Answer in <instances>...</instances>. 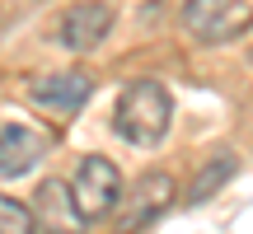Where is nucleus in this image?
Listing matches in <instances>:
<instances>
[{
    "label": "nucleus",
    "instance_id": "nucleus-8",
    "mask_svg": "<svg viewBox=\"0 0 253 234\" xmlns=\"http://www.w3.org/2000/svg\"><path fill=\"white\" fill-rule=\"evenodd\" d=\"M42 155H47V136L38 126H24V122L5 126L0 131V178H24Z\"/></svg>",
    "mask_w": 253,
    "mask_h": 234
},
{
    "label": "nucleus",
    "instance_id": "nucleus-7",
    "mask_svg": "<svg viewBox=\"0 0 253 234\" xmlns=\"http://www.w3.org/2000/svg\"><path fill=\"white\" fill-rule=\"evenodd\" d=\"M33 220H38V234H84L89 225L80 220L71 201V188L61 178H42L38 183V197H33Z\"/></svg>",
    "mask_w": 253,
    "mask_h": 234
},
{
    "label": "nucleus",
    "instance_id": "nucleus-1",
    "mask_svg": "<svg viewBox=\"0 0 253 234\" xmlns=\"http://www.w3.org/2000/svg\"><path fill=\"white\" fill-rule=\"evenodd\" d=\"M169 122H173V94H169V84H160V80H131V84H122L118 103H113V126H118V136L126 145H141V150L160 145L164 136H169Z\"/></svg>",
    "mask_w": 253,
    "mask_h": 234
},
{
    "label": "nucleus",
    "instance_id": "nucleus-3",
    "mask_svg": "<svg viewBox=\"0 0 253 234\" xmlns=\"http://www.w3.org/2000/svg\"><path fill=\"white\" fill-rule=\"evenodd\" d=\"M173 197H178L173 173H164V169L141 173V178L122 192V201H118V220H113L118 234H141L145 225H155V220L173 206Z\"/></svg>",
    "mask_w": 253,
    "mask_h": 234
},
{
    "label": "nucleus",
    "instance_id": "nucleus-5",
    "mask_svg": "<svg viewBox=\"0 0 253 234\" xmlns=\"http://www.w3.org/2000/svg\"><path fill=\"white\" fill-rule=\"evenodd\" d=\"M113 24H118V14H113L108 0H75V5H66L61 14H56L52 38L66 47V52L84 56V52H94V47L113 33Z\"/></svg>",
    "mask_w": 253,
    "mask_h": 234
},
{
    "label": "nucleus",
    "instance_id": "nucleus-4",
    "mask_svg": "<svg viewBox=\"0 0 253 234\" xmlns=\"http://www.w3.org/2000/svg\"><path fill=\"white\" fill-rule=\"evenodd\" d=\"M183 24L197 42H235L253 24V0H183Z\"/></svg>",
    "mask_w": 253,
    "mask_h": 234
},
{
    "label": "nucleus",
    "instance_id": "nucleus-9",
    "mask_svg": "<svg viewBox=\"0 0 253 234\" xmlns=\"http://www.w3.org/2000/svg\"><path fill=\"white\" fill-rule=\"evenodd\" d=\"M230 173H235V155H216V159L197 173V183H192V192H188V206H202L216 188H225V183H230Z\"/></svg>",
    "mask_w": 253,
    "mask_h": 234
},
{
    "label": "nucleus",
    "instance_id": "nucleus-10",
    "mask_svg": "<svg viewBox=\"0 0 253 234\" xmlns=\"http://www.w3.org/2000/svg\"><path fill=\"white\" fill-rule=\"evenodd\" d=\"M0 234H38L33 206H24L19 197H9V192H0Z\"/></svg>",
    "mask_w": 253,
    "mask_h": 234
},
{
    "label": "nucleus",
    "instance_id": "nucleus-6",
    "mask_svg": "<svg viewBox=\"0 0 253 234\" xmlns=\"http://www.w3.org/2000/svg\"><path fill=\"white\" fill-rule=\"evenodd\" d=\"M94 94V75L89 71H52V75H33L28 80V99L52 117H75Z\"/></svg>",
    "mask_w": 253,
    "mask_h": 234
},
{
    "label": "nucleus",
    "instance_id": "nucleus-2",
    "mask_svg": "<svg viewBox=\"0 0 253 234\" xmlns=\"http://www.w3.org/2000/svg\"><path fill=\"white\" fill-rule=\"evenodd\" d=\"M66 188H71V201H75V211H80V220L94 225V220H108L113 211H118L122 173H118V164H113L108 155H84V159L75 164V173L66 178Z\"/></svg>",
    "mask_w": 253,
    "mask_h": 234
}]
</instances>
